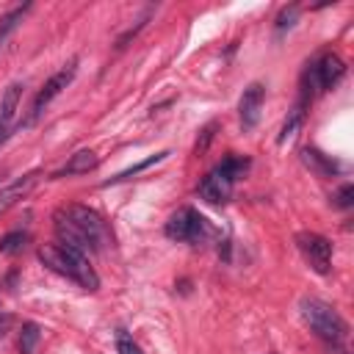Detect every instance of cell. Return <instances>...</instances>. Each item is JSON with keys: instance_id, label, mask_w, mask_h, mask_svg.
<instances>
[{"instance_id": "11", "label": "cell", "mask_w": 354, "mask_h": 354, "mask_svg": "<svg viewBox=\"0 0 354 354\" xmlns=\"http://www.w3.org/2000/svg\"><path fill=\"white\" fill-rule=\"evenodd\" d=\"M19 97H22V83H11L0 100V138L8 133L14 116H17V108H19Z\"/></svg>"}, {"instance_id": "13", "label": "cell", "mask_w": 354, "mask_h": 354, "mask_svg": "<svg viewBox=\"0 0 354 354\" xmlns=\"http://www.w3.org/2000/svg\"><path fill=\"white\" fill-rule=\"evenodd\" d=\"M301 160H304L315 174H321V177H329V174L337 171V163H335L332 158H326L324 152H318L315 147H307V149L301 152Z\"/></svg>"}, {"instance_id": "15", "label": "cell", "mask_w": 354, "mask_h": 354, "mask_svg": "<svg viewBox=\"0 0 354 354\" xmlns=\"http://www.w3.org/2000/svg\"><path fill=\"white\" fill-rule=\"evenodd\" d=\"M25 241H28V232H22V230H14V232L3 235V241H0V254H17V252H22Z\"/></svg>"}, {"instance_id": "19", "label": "cell", "mask_w": 354, "mask_h": 354, "mask_svg": "<svg viewBox=\"0 0 354 354\" xmlns=\"http://www.w3.org/2000/svg\"><path fill=\"white\" fill-rule=\"evenodd\" d=\"M299 122H301V108H296V111L290 113V119H285V124H282V133H279V144H285V141H288V138L296 133Z\"/></svg>"}, {"instance_id": "17", "label": "cell", "mask_w": 354, "mask_h": 354, "mask_svg": "<svg viewBox=\"0 0 354 354\" xmlns=\"http://www.w3.org/2000/svg\"><path fill=\"white\" fill-rule=\"evenodd\" d=\"M169 152H158V155H149L147 160H141V163H136V166H130V169H124V171H119L111 183H119V180H127V177H133V174H138V171H144V169H149L152 163H158V160H163ZM111 183H105V185H111Z\"/></svg>"}, {"instance_id": "2", "label": "cell", "mask_w": 354, "mask_h": 354, "mask_svg": "<svg viewBox=\"0 0 354 354\" xmlns=\"http://www.w3.org/2000/svg\"><path fill=\"white\" fill-rule=\"evenodd\" d=\"M299 313H301V321L326 343H343L346 335H348V326L346 321L340 318V313L335 307H329L326 301L321 299H301L299 301Z\"/></svg>"}, {"instance_id": "10", "label": "cell", "mask_w": 354, "mask_h": 354, "mask_svg": "<svg viewBox=\"0 0 354 354\" xmlns=\"http://www.w3.org/2000/svg\"><path fill=\"white\" fill-rule=\"evenodd\" d=\"M39 183V174L33 171V174H25V177H17L14 183H8V185H3L0 188V216L8 210V207H14L22 196H28V191L33 188Z\"/></svg>"}, {"instance_id": "23", "label": "cell", "mask_w": 354, "mask_h": 354, "mask_svg": "<svg viewBox=\"0 0 354 354\" xmlns=\"http://www.w3.org/2000/svg\"><path fill=\"white\" fill-rule=\"evenodd\" d=\"M8 326H11V315H6V313H0V337L8 332Z\"/></svg>"}, {"instance_id": "3", "label": "cell", "mask_w": 354, "mask_h": 354, "mask_svg": "<svg viewBox=\"0 0 354 354\" xmlns=\"http://www.w3.org/2000/svg\"><path fill=\"white\" fill-rule=\"evenodd\" d=\"M249 169V160L241 155H227L213 171H207V177L199 183V196L210 205H221L230 199L232 185L238 177H243V171Z\"/></svg>"}, {"instance_id": "8", "label": "cell", "mask_w": 354, "mask_h": 354, "mask_svg": "<svg viewBox=\"0 0 354 354\" xmlns=\"http://www.w3.org/2000/svg\"><path fill=\"white\" fill-rule=\"evenodd\" d=\"M75 75H77V58H72L69 64H64V66H61V69H58V72L39 88V94H36V100H33V108H30V119H36V116H39V113H41V111H44V108H47V105H50V102H53V100H55V97L75 80Z\"/></svg>"}, {"instance_id": "21", "label": "cell", "mask_w": 354, "mask_h": 354, "mask_svg": "<svg viewBox=\"0 0 354 354\" xmlns=\"http://www.w3.org/2000/svg\"><path fill=\"white\" fill-rule=\"evenodd\" d=\"M296 14H299V8H296V6H290L288 11H282V14H279V19H277V28L282 30L285 25H293V19H296Z\"/></svg>"}, {"instance_id": "5", "label": "cell", "mask_w": 354, "mask_h": 354, "mask_svg": "<svg viewBox=\"0 0 354 354\" xmlns=\"http://www.w3.org/2000/svg\"><path fill=\"white\" fill-rule=\"evenodd\" d=\"M343 75H346V64H343L340 55H335V53L321 55V58H318L315 64H310V69H307V88H304V97L313 94V91L332 88Z\"/></svg>"}, {"instance_id": "7", "label": "cell", "mask_w": 354, "mask_h": 354, "mask_svg": "<svg viewBox=\"0 0 354 354\" xmlns=\"http://www.w3.org/2000/svg\"><path fill=\"white\" fill-rule=\"evenodd\" d=\"M207 232L205 218L194 210V207H180L177 213H171V218L166 221V235L171 241H183V243H194Z\"/></svg>"}, {"instance_id": "4", "label": "cell", "mask_w": 354, "mask_h": 354, "mask_svg": "<svg viewBox=\"0 0 354 354\" xmlns=\"http://www.w3.org/2000/svg\"><path fill=\"white\" fill-rule=\"evenodd\" d=\"M61 210H64V213L69 216V221L91 241L94 252H102V249L113 246V232H111L108 221H105L97 210H91V207H86V205H66V207H61Z\"/></svg>"}, {"instance_id": "22", "label": "cell", "mask_w": 354, "mask_h": 354, "mask_svg": "<svg viewBox=\"0 0 354 354\" xmlns=\"http://www.w3.org/2000/svg\"><path fill=\"white\" fill-rule=\"evenodd\" d=\"M213 127H216V124H207V127L202 130V141H196V147H194V152H196V155H202V152H205L207 141L213 138Z\"/></svg>"}, {"instance_id": "9", "label": "cell", "mask_w": 354, "mask_h": 354, "mask_svg": "<svg viewBox=\"0 0 354 354\" xmlns=\"http://www.w3.org/2000/svg\"><path fill=\"white\" fill-rule=\"evenodd\" d=\"M263 100H266V88L260 83H249L241 94V102H238V113H241V127L243 130H252L257 122H260V108H263Z\"/></svg>"}, {"instance_id": "16", "label": "cell", "mask_w": 354, "mask_h": 354, "mask_svg": "<svg viewBox=\"0 0 354 354\" xmlns=\"http://www.w3.org/2000/svg\"><path fill=\"white\" fill-rule=\"evenodd\" d=\"M39 337H41L39 324H25V326H22V335H19V351H22V354H33Z\"/></svg>"}, {"instance_id": "20", "label": "cell", "mask_w": 354, "mask_h": 354, "mask_svg": "<svg viewBox=\"0 0 354 354\" xmlns=\"http://www.w3.org/2000/svg\"><path fill=\"white\" fill-rule=\"evenodd\" d=\"M116 351H119V354H141V348H138L127 335H122V332H119V337H116Z\"/></svg>"}, {"instance_id": "12", "label": "cell", "mask_w": 354, "mask_h": 354, "mask_svg": "<svg viewBox=\"0 0 354 354\" xmlns=\"http://www.w3.org/2000/svg\"><path fill=\"white\" fill-rule=\"evenodd\" d=\"M97 166V155L91 152V149H80V152H75L53 177H72V174H86V171H91Z\"/></svg>"}, {"instance_id": "18", "label": "cell", "mask_w": 354, "mask_h": 354, "mask_svg": "<svg viewBox=\"0 0 354 354\" xmlns=\"http://www.w3.org/2000/svg\"><path fill=\"white\" fill-rule=\"evenodd\" d=\"M351 202H354V185L346 183V185H340L337 194L332 196V205H335V207H351Z\"/></svg>"}, {"instance_id": "6", "label": "cell", "mask_w": 354, "mask_h": 354, "mask_svg": "<svg viewBox=\"0 0 354 354\" xmlns=\"http://www.w3.org/2000/svg\"><path fill=\"white\" fill-rule=\"evenodd\" d=\"M296 246H299L301 257L310 263L313 271H318V274L329 271V266H332V243H329V238L304 230V232H296Z\"/></svg>"}, {"instance_id": "14", "label": "cell", "mask_w": 354, "mask_h": 354, "mask_svg": "<svg viewBox=\"0 0 354 354\" xmlns=\"http://www.w3.org/2000/svg\"><path fill=\"white\" fill-rule=\"evenodd\" d=\"M28 11H30V3L17 6V8H11L6 17H0V41H3V39H6V36H8V33H11V30L19 25V22H22V17H25Z\"/></svg>"}, {"instance_id": "1", "label": "cell", "mask_w": 354, "mask_h": 354, "mask_svg": "<svg viewBox=\"0 0 354 354\" xmlns=\"http://www.w3.org/2000/svg\"><path fill=\"white\" fill-rule=\"evenodd\" d=\"M39 260L50 271H55V274L77 282L86 290H97L100 288V277L88 266V257L80 254V252H75V249H69V246H64V243H47V246H41L39 249Z\"/></svg>"}]
</instances>
